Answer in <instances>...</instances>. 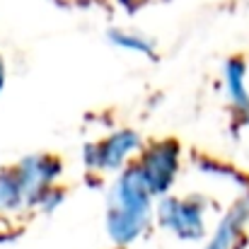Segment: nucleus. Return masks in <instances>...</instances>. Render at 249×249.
<instances>
[{
    "label": "nucleus",
    "instance_id": "obj_1",
    "mask_svg": "<svg viewBox=\"0 0 249 249\" xmlns=\"http://www.w3.org/2000/svg\"><path fill=\"white\" fill-rule=\"evenodd\" d=\"M153 218V191L141 172L138 162L124 169L109 194L107 232L114 245L126 247L136 242L150 225Z\"/></svg>",
    "mask_w": 249,
    "mask_h": 249
},
{
    "label": "nucleus",
    "instance_id": "obj_2",
    "mask_svg": "<svg viewBox=\"0 0 249 249\" xmlns=\"http://www.w3.org/2000/svg\"><path fill=\"white\" fill-rule=\"evenodd\" d=\"M158 220L179 240H201L206 235V211L198 198L167 196L158 206Z\"/></svg>",
    "mask_w": 249,
    "mask_h": 249
},
{
    "label": "nucleus",
    "instance_id": "obj_3",
    "mask_svg": "<svg viewBox=\"0 0 249 249\" xmlns=\"http://www.w3.org/2000/svg\"><path fill=\"white\" fill-rule=\"evenodd\" d=\"M179 153L181 148L174 141L155 143L145 150V155L138 160V167L153 191V196H162L174 181V174L179 169Z\"/></svg>",
    "mask_w": 249,
    "mask_h": 249
},
{
    "label": "nucleus",
    "instance_id": "obj_4",
    "mask_svg": "<svg viewBox=\"0 0 249 249\" xmlns=\"http://www.w3.org/2000/svg\"><path fill=\"white\" fill-rule=\"evenodd\" d=\"M141 148V138L133 131H119L109 138H104L102 143H94L87 148V158L85 162L94 169H119L128 160V155L133 150Z\"/></svg>",
    "mask_w": 249,
    "mask_h": 249
},
{
    "label": "nucleus",
    "instance_id": "obj_5",
    "mask_svg": "<svg viewBox=\"0 0 249 249\" xmlns=\"http://www.w3.org/2000/svg\"><path fill=\"white\" fill-rule=\"evenodd\" d=\"M249 218V206L242 201L237 203L218 225V230L213 232L211 242L206 245V249H235L237 240L242 237V230H245V223Z\"/></svg>",
    "mask_w": 249,
    "mask_h": 249
},
{
    "label": "nucleus",
    "instance_id": "obj_6",
    "mask_svg": "<svg viewBox=\"0 0 249 249\" xmlns=\"http://www.w3.org/2000/svg\"><path fill=\"white\" fill-rule=\"evenodd\" d=\"M245 63L240 58H232L228 61L225 66V89H228V97L235 107L237 114L249 116V92H247V83H245Z\"/></svg>",
    "mask_w": 249,
    "mask_h": 249
},
{
    "label": "nucleus",
    "instance_id": "obj_7",
    "mask_svg": "<svg viewBox=\"0 0 249 249\" xmlns=\"http://www.w3.org/2000/svg\"><path fill=\"white\" fill-rule=\"evenodd\" d=\"M22 206H29V203H27V196H24V189L19 184L15 167L0 172V213H7Z\"/></svg>",
    "mask_w": 249,
    "mask_h": 249
},
{
    "label": "nucleus",
    "instance_id": "obj_8",
    "mask_svg": "<svg viewBox=\"0 0 249 249\" xmlns=\"http://www.w3.org/2000/svg\"><path fill=\"white\" fill-rule=\"evenodd\" d=\"M109 41L119 49H126V51H133V53H143V56H155V46L153 41H148L145 36L141 34H133V32H124V29H111L109 32Z\"/></svg>",
    "mask_w": 249,
    "mask_h": 249
},
{
    "label": "nucleus",
    "instance_id": "obj_9",
    "mask_svg": "<svg viewBox=\"0 0 249 249\" xmlns=\"http://www.w3.org/2000/svg\"><path fill=\"white\" fill-rule=\"evenodd\" d=\"M124 7H128V10H136V7H141V5H145V0H119Z\"/></svg>",
    "mask_w": 249,
    "mask_h": 249
},
{
    "label": "nucleus",
    "instance_id": "obj_10",
    "mask_svg": "<svg viewBox=\"0 0 249 249\" xmlns=\"http://www.w3.org/2000/svg\"><path fill=\"white\" fill-rule=\"evenodd\" d=\"M2 87H5V63L0 58V92H2Z\"/></svg>",
    "mask_w": 249,
    "mask_h": 249
}]
</instances>
